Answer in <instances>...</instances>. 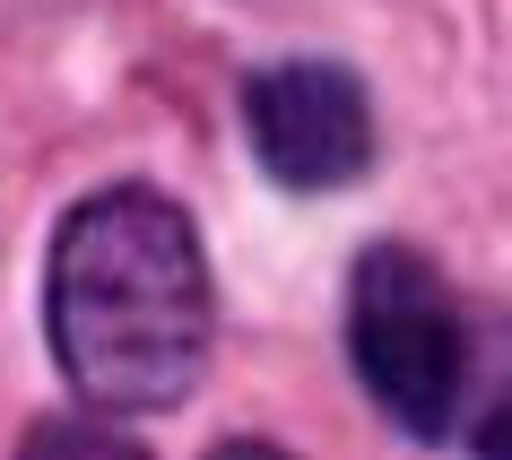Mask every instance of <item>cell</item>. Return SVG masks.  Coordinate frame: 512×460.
Listing matches in <instances>:
<instances>
[{
	"label": "cell",
	"mask_w": 512,
	"mask_h": 460,
	"mask_svg": "<svg viewBox=\"0 0 512 460\" xmlns=\"http://www.w3.org/2000/svg\"><path fill=\"white\" fill-rule=\"evenodd\" d=\"M348 348L365 400L417 443H443L469 391V322H460L452 278L408 244H374L356 261L348 296Z\"/></svg>",
	"instance_id": "cell-2"
},
{
	"label": "cell",
	"mask_w": 512,
	"mask_h": 460,
	"mask_svg": "<svg viewBox=\"0 0 512 460\" xmlns=\"http://www.w3.org/2000/svg\"><path fill=\"white\" fill-rule=\"evenodd\" d=\"M44 322L70 391L105 417H157L183 408L209 374V252L191 235L183 200L148 183L87 191L53 235Z\"/></svg>",
	"instance_id": "cell-1"
},
{
	"label": "cell",
	"mask_w": 512,
	"mask_h": 460,
	"mask_svg": "<svg viewBox=\"0 0 512 460\" xmlns=\"http://www.w3.org/2000/svg\"><path fill=\"white\" fill-rule=\"evenodd\" d=\"M243 131L261 174L287 191H339L374 165V105L339 61H278L243 79Z\"/></svg>",
	"instance_id": "cell-3"
},
{
	"label": "cell",
	"mask_w": 512,
	"mask_h": 460,
	"mask_svg": "<svg viewBox=\"0 0 512 460\" xmlns=\"http://www.w3.org/2000/svg\"><path fill=\"white\" fill-rule=\"evenodd\" d=\"M18 460H148L122 426H87V417H44L18 443Z\"/></svg>",
	"instance_id": "cell-4"
},
{
	"label": "cell",
	"mask_w": 512,
	"mask_h": 460,
	"mask_svg": "<svg viewBox=\"0 0 512 460\" xmlns=\"http://www.w3.org/2000/svg\"><path fill=\"white\" fill-rule=\"evenodd\" d=\"M209 460H287V452H278V443H252V434H243V443H217Z\"/></svg>",
	"instance_id": "cell-5"
}]
</instances>
